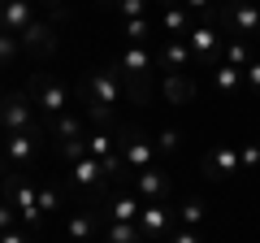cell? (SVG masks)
Returning a JSON list of instances; mask_svg holds the SVG:
<instances>
[{
  "label": "cell",
  "mask_w": 260,
  "mask_h": 243,
  "mask_svg": "<svg viewBox=\"0 0 260 243\" xmlns=\"http://www.w3.org/2000/svg\"><path fill=\"white\" fill-rule=\"evenodd\" d=\"M87 96H91L87 117H91L95 126H109L113 109H117V100H121V66H100L91 74V83H87Z\"/></svg>",
  "instance_id": "1"
},
{
  "label": "cell",
  "mask_w": 260,
  "mask_h": 243,
  "mask_svg": "<svg viewBox=\"0 0 260 243\" xmlns=\"http://www.w3.org/2000/svg\"><path fill=\"white\" fill-rule=\"evenodd\" d=\"M117 152H121V165H130L135 174L148 169L152 161H156V143H152L143 131H126V135L117 139Z\"/></svg>",
  "instance_id": "2"
},
{
  "label": "cell",
  "mask_w": 260,
  "mask_h": 243,
  "mask_svg": "<svg viewBox=\"0 0 260 243\" xmlns=\"http://www.w3.org/2000/svg\"><path fill=\"white\" fill-rule=\"evenodd\" d=\"M30 113H35V100H30L26 92H9L5 100H0V126L5 131H30L35 122H30Z\"/></svg>",
  "instance_id": "3"
},
{
  "label": "cell",
  "mask_w": 260,
  "mask_h": 243,
  "mask_svg": "<svg viewBox=\"0 0 260 243\" xmlns=\"http://www.w3.org/2000/svg\"><path fill=\"white\" fill-rule=\"evenodd\" d=\"M5 191H9V204L18 208V213L26 217V226L35 230V226L44 222V213H39V196H35V187H30V183H22L18 174H9V178H5Z\"/></svg>",
  "instance_id": "4"
},
{
  "label": "cell",
  "mask_w": 260,
  "mask_h": 243,
  "mask_svg": "<svg viewBox=\"0 0 260 243\" xmlns=\"http://www.w3.org/2000/svg\"><path fill=\"white\" fill-rule=\"evenodd\" d=\"M35 109H44V113H52V117H61L65 113V104H70V92L61 87V78H52V74H39L35 78Z\"/></svg>",
  "instance_id": "5"
},
{
  "label": "cell",
  "mask_w": 260,
  "mask_h": 243,
  "mask_svg": "<svg viewBox=\"0 0 260 243\" xmlns=\"http://www.w3.org/2000/svg\"><path fill=\"white\" fill-rule=\"evenodd\" d=\"M139 234H143V243H160L169 234V208H165V200H152V204H143L139 208Z\"/></svg>",
  "instance_id": "6"
},
{
  "label": "cell",
  "mask_w": 260,
  "mask_h": 243,
  "mask_svg": "<svg viewBox=\"0 0 260 243\" xmlns=\"http://www.w3.org/2000/svg\"><path fill=\"white\" fill-rule=\"evenodd\" d=\"M117 66L126 70L135 83H139V87H135V100H143V83H148V74H152V56H148V48H143V44H130L126 52H121Z\"/></svg>",
  "instance_id": "7"
},
{
  "label": "cell",
  "mask_w": 260,
  "mask_h": 243,
  "mask_svg": "<svg viewBox=\"0 0 260 243\" xmlns=\"http://www.w3.org/2000/svg\"><path fill=\"white\" fill-rule=\"evenodd\" d=\"M225 22L234 26V35H260V0H234Z\"/></svg>",
  "instance_id": "8"
},
{
  "label": "cell",
  "mask_w": 260,
  "mask_h": 243,
  "mask_svg": "<svg viewBox=\"0 0 260 243\" xmlns=\"http://www.w3.org/2000/svg\"><path fill=\"white\" fill-rule=\"evenodd\" d=\"M30 22H35L30 0H0V31H5V35H22Z\"/></svg>",
  "instance_id": "9"
},
{
  "label": "cell",
  "mask_w": 260,
  "mask_h": 243,
  "mask_svg": "<svg viewBox=\"0 0 260 243\" xmlns=\"http://www.w3.org/2000/svg\"><path fill=\"white\" fill-rule=\"evenodd\" d=\"M135 191H139L143 204H152V200H165V196H169V174H165V169H156V165L139 169V174H135Z\"/></svg>",
  "instance_id": "10"
},
{
  "label": "cell",
  "mask_w": 260,
  "mask_h": 243,
  "mask_svg": "<svg viewBox=\"0 0 260 243\" xmlns=\"http://www.w3.org/2000/svg\"><path fill=\"white\" fill-rule=\"evenodd\" d=\"M186 48H191V56H200L204 66H213L217 48H221V35H217L213 26H191L186 31Z\"/></svg>",
  "instance_id": "11"
},
{
  "label": "cell",
  "mask_w": 260,
  "mask_h": 243,
  "mask_svg": "<svg viewBox=\"0 0 260 243\" xmlns=\"http://www.w3.org/2000/svg\"><path fill=\"white\" fill-rule=\"evenodd\" d=\"M35 139H39L35 126H30V131H13V135H5V157H9V165H26V161L35 157Z\"/></svg>",
  "instance_id": "12"
},
{
  "label": "cell",
  "mask_w": 260,
  "mask_h": 243,
  "mask_svg": "<svg viewBox=\"0 0 260 243\" xmlns=\"http://www.w3.org/2000/svg\"><path fill=\"white\" fill-rule=\"evenodd\" d=\"M230 174H239V148L234 143H217L213 148V157H208V178H230Z\"/></svg>",
  "instance_id": "13"
},
{
  "label": "cell",
  "mask_w": 260,
  "mask_h": 243,
  "mask_svg": "<svg viewBox=\"0 0 260 243\" xmlns=\"http://www.w3.org/2000/svg\"><path fill=\"white\" fill-rule=\"evenodd\" d=\"M70 178H74V187H83V191H95L104 183V165L95 157H83V161H74V165H70Z\"/></svg>",
  "instance_id": "14"
},
{
  "label": "cell",
  "mask_w": 260,
  "mask_h": 243,
  "mask_svg": "<svg viewBox=\"0 0 260 243\" xmlns=\"http://www.w3.org/2000/svg\"><path fill=\"white\" fill-rule=\"evenodd\" d=\"M160 66H165V74H186V66H191L186 39H165L160 44Z\"/></svg>",
  "instance_id": "15"
},
{
  "label": "cell",
  "mask_w": 260,
  "mask_h": 243,
  "mask_svg": "<svg viewBox=\"0 0 260 243\" xmlns=\"http://www.w3.org/2000/svg\"><path fill=\"white\" fill-rule=\"evenodd\" d=\"M91 230H95V208H78L70 217V226H65V243H87Z\"/></svg>",
  "instance_id": "16"
},
{
  "label": "cell",
  "mask_w": 260,
  "mask_h": 243,
  "mask_svg": "<svg viewBox=\"0 0 260 243\" xmlns=\"http://www.w3.org/2000/svg\"><path fill=\"white\" fill-rule=\"evenodd\" d=\"M18 39H22L26 48H35V52H52V48H56V35H52V26H48V22H30Z\"/></svg>",
  "instance_id": "17"
},
{
  "label": "cell",
  "mask_w": 260,
  "mask_h": 243,
  "mask_svg": "<svg viewBox=\"0 0 260 243\" xmlns=\"http://www.w3.org/2000/svg\"><path fill=\"white\" fill-rule=\"evenodd\" d=\"M160 92H165V104H186V100L195 96V83H191L186 74H165Z\"/></svg>",
  "instance_id": "18"
},
{
  "label": "cell",
  "mask_w": 260,
  "mask_h": 243,
  "mask_svg": "<svg viewBox=\"0 0 260 243\" xmlns=\"http://www.w3.org/2000/svg\"><path fill=\"white\" fill-rule=\"evenodd\" d=\"M191 31V18H186V9H160V35L165 39H178V35H186Z\"/></svg>",
  "instance_id": "19"
},
{
  "label": "cell",
  "mask_w": 260,
  "mask_h": 243,
  "mask_svg": "<svg viewBox=\"0 0 260 243\" xmlns=\"http://www.w3.org/2000/svg\"><path fill=\"white\" fill-rule=\"evenodd\" d=\"M239 83H243V70H234V66H213V92H217V96H234V92H239Z\"/></svg>",
  "instance_id": "20"
},
{
  "label": "cell",
  "mask_w": 260,
  "mask_h": 243,
  "mask_svg": "<svg viewBox=\"0 0 260 243\" xmlns=\"http://www.w3.org/2000/svg\"><path fill=\"white\" fill-rule=\"evenodd\" d=\"M139 208H143L139 196H117L109 204V222H139Z\"/></svg>",
  "instance_id": "21"
},
{
  "label": "cell",
  "mask_w": 260,
  "mask_h": 243,
  "mask_svg": "<svg viewBox=\"0 0 260 243\" xmlns=\"http://www.w3.org/2000/svg\"><path fill=\"white\" fill-rule=\"evenodd\" d=\"M104 243H143V234L135 222H109L104 226Z\"/></svg>",
  "instance_id": "22"
},
{
  "label": "cell",
  "mask_w": 260,
  "mask_h": 243,
  "mask_svg": "<svg viewBox=\"0 0 260 243\" xmlns=\"http://www.w3.org/2000/svg\"><path fill=\"white\" fill-rule=\"evenodd\" d=\"M113 152H117V139H113L109 131H95V135H87V157L104 161V157H113Z\"/></svg>",
  "instance_id": "23"
},
{
  "label": "cell",
  "mask_w": 260,
  "mask_h": 243,
  "mask_svg": "<svg viewBox=\"0 0 260 243\" xmlns=\"http://www.w3.org/2000/svg\"><path fill=\"white\" fill-rule=\"evenodd\" d=\"M204 213H208V208H204V200H186V204L178 208V222H182L186 230H195V226L204 222Z\"/></svg>",
  "instance_id": "24"
},
{
  "label": "cell",
  "mask_w": 260,
  "mask_h": 243,
  "mask_svg": "<svg viewBox=\"0 0 260 243\" xmlns=\"http://www.w3.org/2000/svg\"><path fill=\"white\" fill-rule=\"evenodd\" d=\"M247 61H251V48L243 44V39H230V44H225V66L247 70Z\"/></svg>",
  "instance_id": "25"
},
{
  "label": "cell",
  "mask_w": 260,
  "mask_h": 243,
  "mask_svg": "<svg viewBox=\"0 0 260 243\" xmlns=\"http://www.w3.org/2000/svg\"><path fill=\"white\" fill-rule=\"evenodd\" d=\"M18 48H22V39H18V35H5V31H0V70L18 61Z\"/></svg>",
  "instance_id": "26"
},
{
  "label": "cell",
  "mask_w": 260,
  "mask_h": 243,
  "mask_svg": "<svg viewBox=\"0 0 260 243\" xmlns=\"http://www.w3.org/2000/svg\"><path fill=\"white\" fill-rule=\"evenodd\" d=\"M35 196H39V213H44V217H52L56 208H61V196H56V187H48V183L35 187Z\"/></svg>",
  "instance_id": "27"
},
{
  "label": "cell",
  "mask_w": 260,
  "mask_h": 243,
  "mask_svg": "<svg viewBox=\"0 0 260 243\" xmlns=\"http://www.w3.org/2000/svg\"><path fill=\"white\" fill-rule=\"evenodd\" d=\"M152 143H156V152H165V157H169V152H178V143H182V131H178V126H165Z\"/></svg>",
  "instance_id": "28"
},
{
  "label": "cell",
  "mask_w": 260,
  "mask_h": 243,
  "mask_svg": "<svg viewBox=\"0 0 260 243\" xmlns=\"http://www.w3.org/2000/svg\"><path fill=\"white\" fill-rule=\"evenodd\" d=\"M52 131H56V139H78V131H83V126H78V117H70V113H61V117L52 122Z\"/></svg>",
  "instance_id": "29"
},
{
  "label": "cell",
  "mask_w": 260,
  "mask_h": 243,
  "mask_svg": "<svg viewBox=\"0 0 260 243\" xmlns=\"http://www.w3.org/2000/svg\"><path fill=\"white\" fill-rule=\"evenodd\" d=\"M87 157V139H65L61 143V161L65 165H74V161H83Z\"/></svg>",
  "instance_id": "30"
},
{
  "label": "cell",
  "mask_w": 260,
  "mask_h": 243,
  "mask_svg": "<svg viewBox=\"0 0 260 243\" xmlns=\"http://www.w3.org/2000/svg\"><path fill=\"white\" fill-rule=\"evenodd\" d=\"M126 35H130V44H143V39H148V18H130Z\"/></svg>",
  "instance_id": "31"
},
{
  "label": "cell",
  "mask_w": 260,
  "mask_h": 243,
  "mask_svg": "<svg viewBox=\"0 0 260 243\" xmlns=\"http://www.w3.org/2000/svg\"><path fill=\"white\" fill-rule=\"evenodd\" d=\"M256 165H260V143H247L239 152V169H256Z\"/></svg>",
  "instance_id": "32"
},
{
  "label": "cell",
  "mask_w": 260,
  "mask_h": 243,
  "mask_svg": "<svg viewBox=\"0 0 260 243\" xmlns=\"http://www.w3.org/2000/svg\"><path fill=\"white\" fill-rule=\"evenodd\" d=\"M143 5H148V0H117V13H121V18H143Z\"/></svg>",
  "instance_id": "33"
},
{
  "label": "cell",
  "mask_w": 260,
  "mask_h": 243,
  "mask_svg": "<svg viewBox=\"0 0 260 243\" xmlns=\"http://www.w3.org/2000/svg\"><path fill=\"white\" fill-rule=\"evenodd\" d=\"M243 78H247V87L260 96V61H247V70H243Z\"/></svg>",
  "instance_id": "34"
},
{
  "label": "cell",
  "mask_w": 260,
  "mask_h": 243,
  "mask_svg": "<svg viewBox=\"0 0 260 243\" xmlns=\"http://www.w3.org/2000/svg\"><path fill=\"white\" fill-rule=\"evenodd\" d=\"M160 243H200V234H195V230H186V226H182V230L165 234V239H160Z\"/></svg>",
  "instance_id": "35"
},
{
  "label": "cell",
  "mask_w": 260,
  "mask_h": 243,
  "mask_svg": "<svg viewBox=\"0 0 260 243\" xmlns=\"http://www.w3.org/2000/svg\"><path fill=\"white\" fill-rule=\"evenodd\" d=\"M13 217H18V208H13V204H0V230H9Z\"/></svg>",
  "instance_id": "36"
},
{
  "label": "cell",
  "mask_w": 260,
  "mask_h": 243,
  "mask_svg": "<svg viewBox=\"0 0 260 243\" xmlns=\"http://www.w3.org/2000/svg\"><path fill=\"white\" fill-rule=\"evenodd\" d=\"M0 243H26V234H22V230H13V226H9V230H0Z\"/></svg>",
  "instance_id": "37"
},
{
  "label": "cell",
  "mask_w": 260,
  "mask_h": 243,
  "mask_svg": "<svg viewBox=\"0 0 260 243\" xmlns=\"http://www.w3.org/2000/svg\"><path fill=\"white\" fill-rule=\"evenodd\" d=\"M213 0H182V9H208Z\"/></svg>",
  "instance_id": "38"
},
{
  "label": "cell",
  "mask_w": 260,
  "mask_h": 243,
  "mask_svg": "<svg viewBox=\"0 0 260 243\" xmlns=\"http://www.w3.org/2000/svg\"><path fill=\"white\" fill-rule=\"evenodd\" d=\"M44 5H52V9H61V0H44Z\"/></svg>",
  "instance_id": "39"
},
{
  "label": "cell",
  "mask_w": 260,
  "mask_h": 243,
  "mask_svg": "<svg viewBox=\"0 0 260 243\" xmlns=\"http://www.w3.org/2000/svg\"><path fill=\"white\" fill-rule=\"evenodd\" d=\"M165 5H169V9H174V5H182V0H165Z\"/></svg>",
  "instance_id": "40"
},
{
  "label": "cell",
  "mask_w": 260,
  "mask_h": 243,
  "mask_svg": "<svg viewBox=\"0 0 260 243\" xmlns=\"http://www.w3.org/2000/svg\"><path fill=\"white\" fill-rule=\"evenodd\" d=\"M100 5H117V0H100Z\"/></svg>",
  "instance_id": "41"
}]
</instances>
